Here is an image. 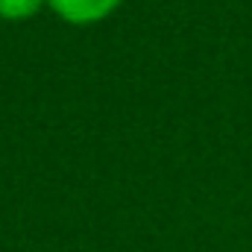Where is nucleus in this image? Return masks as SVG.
<instances>
[{
  "mask_svg": "<svg viewBox=\"0 0 252 252\" xmlns=\"http://www.w3.org/2000/svg\"><path fill=\"white\" fill-rule=\"evenodd\" d=\"M124 0H47V6L67 24L76 27H88L97 24L103 18H109Z\"/></svg>",
  "mask_w": 252,
  "mask_h": 252,
  "instance_id": "f257e3e1",
  "label": "nucleus"
},
{
  "mask_svg": "<svg viewBox=\"0 0 252 252\" xmlns=\"http://www.w3.org/2000/svg\"><path fill=\"white\" fill-rule=\"evenodd\" d=\"M47 0H0V18L3 21H27L41 12Z\"/></svg>",
  "mask_w": 252,
  "mask_h": 252,
  "instance_id": "f03ea898",
  "label": "nucleus"
}]
</instances>
